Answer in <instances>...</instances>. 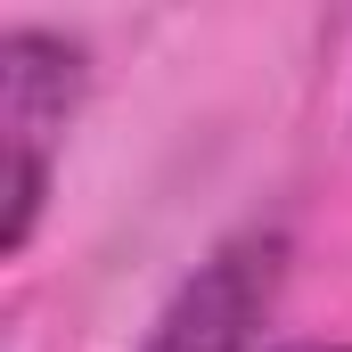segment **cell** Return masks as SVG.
<instances>
[{
	"instance_id": "6da1fadb",
	"label": "cell",
	"mask_w": 352,
	"mask_h": 352,
	"mask_svg": "<svg viewBox=\"0 0 352 352\" xmlns=\"http://www.w3.org/2000/svg\"><path fill=\"white\" fill-rule=\"evenodd\" d=\"M90 58L58 33H33L16 25L0 41V148H8V221H0V246L25 254L33 221H41V197H50V156L82 107Z\"/></svg>"
},
{
	"instance_id": "7a4b0ae2",
	"label": "cell",
	"mask_w": 352,
	"mask_h": 352,
	"mask_svg": "<svg viewBox=\"0 0 352 352\" xmlns=\"http://www.w3.org/2000/svg\"><path fill=\"white\" fill-rule=\"evenodd\" d=\"M278 278H287V238L278 230H246V238L213 246L180 278V295L156 311L140 352H246L254 328L270 320V303H278Z\"/></svg>"
},
{
	"instance_id": "3957f363",
	"label": "cell",
	"mask_w": 352,
	"mask_h": 352,
	"mask_svg": "<svg viewBox=\"0 0 352 352\" xmlns=\"http://www.w3.org/2000/svg\"><path fill=\"white\" fill-rule=\"evenodd\" d=\"M295 352H352V344H295Z\"/></svg>"
}]
</instances>
